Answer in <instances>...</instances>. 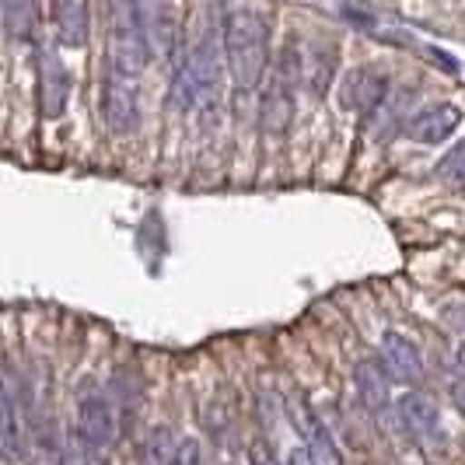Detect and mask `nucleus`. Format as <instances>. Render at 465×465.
<instances>
[{"label":"nucleus","mask_w":465,"mask_h":465,"mask_svg":"<svg viewBox=\"0 0 465 465\" xmlns=\"http://www.w3.org/2000/svg\"><path fill=\"white\" fill-rule=\"evenodd\" d=\"M221 46H224L234 92H256L262 84V74L270 67V25H266V18L249 11V7L232 11L221 25Z\"/></svg>","instance_id":"f257e3e1"},{"label":"nucleus","mask_w":465,"mask_h":465,"mask_svg":"<svg viewBox=\"0 0 465 465\" xmlns=\"http://www.w3.org/2000/svg\"><path fill=\"white\" fill-rule=\"evenodd\" d=\"M151 56L147 18L140 11V0H109V67L119 77L140 81Z\"/></svg>","instance_id":"f03ea898"},{"label":"nucleus","mask_w":465,"mask_h":465,"mask_svg":"<svg viewBox=\"0 0 465 465\" xmlns=\"http://www.w3.org/2000/svg\"><path fill=\"white\" fill-rule=\"evenodd\" d=\"M183 70L189 74V84L200 105H210V98L217 92V77H221V28L207 25L203 35L193 43L189 56L183 60Z\"/></svg>","instance_id":"7ed1b4c3"},{"label":"nucleus","mask_w":465,"mask_h":465,"mask_svg":"<svg viewBox=\"0 0 465 465\" xmlns=\"http://www.w3.org/2000/svg\"><path fill=\"white\" fill-rule=\"evenodd\" d=\"M137 81L119 77L105 70V92H102V119L113 134H130L137 126Z\"/></svg>","instance_id":"20e7f679"},{"label":"nucleus","mask_w":465,"mask_h":465,"mask_svg":"<svg viewBox=\"0 0 465 465\" xmlns=\"http://www.w3.org/2000/svg\"><path fill=\"white\" fill-rule=\"evenodd\" d=\"M77 434H81V444L92 459H102L109 455L113 448V438H116V423H113V410L105 399H84L81 410H77Z\"/></svg>","instance_id":"39448f33"},{"label":"nucleus","mask_w":465,"mask_h":465,"mask_svg":"<svg viewBox=\"0 0 465 465\" xmlns=\"http://www.w3.org/2000/svg\"><path fill=\"white\" fill-rule=\"evenodd\" d=\"M70 98V74L53 49H39V113L43 119H60Z\"/></svg>","instance_id":"423d86ee"},{"label":"nucleus","mask_w":465,"mask_h":465,"mask_svg":"<svg viewBox=\"0 0 465 465\" xmlns=\"http://www.w3.org/2000/svg\"><path fill=\"white\" fill-rule=\"evenodd\" d=\"M381 364H385V371L392 381H402V385H417L423 381V357H420V350L406 340V336H399V332H389L385 340H381Z\"/></svg>","instance_id":"0eeeda50"},{"label":"nucleus","mask_w":465,"mask_h":465,"mask_svg":"<svg viewBox=\"0 0 465 465\" xmlns=\"http://www.w3.org/2000/svg\"><path fill=\"white\" fill-rule=\"evenodd\" d=\"M385 92H389V81L378 74V70H353L347 81H343V105L347 109H357L361 116H371L374 109L385 102Z\"/></svg>","instance_id":"6e6552de"},{"label":"nucleus","mask_w":465,"mask_h":465,"mask_svg":"<svg viewBox=\"0 0 465 465\" xmlns=\"http://www.w3.org/2000/svg\"><path fill=\"white\" fill-rule=\"evenodd\" d=\"M53 7V25H56V39L70 49H81L88 43L92 32V11L88 0H49Z\"/></svg>","instance_id":"1a4fd4ad"},{"label":"nucleus","mask_w":465,"mask_h":465,"mask_svg":"<svg viewBox=\"0 0 465 465\" xmlns=\"http://www.w3.org/2000/svg\"><path fill=\"white\" fill-rule=\"evenodd\" d=\"M399 417L406 423V430L417 438V441H430L438 434V423H441V413H438V402L423 392H406L399 399Z\"/></svg>","instance_id":"9d476101"},{"label":"nucleus","mask_w":465,"mask_h":465,"mask_svg":"<svg viewBox=\"0 0 465 465\" xmlns=\"http://www.w3.org/2000/svg\"><path fill=\"white\" fill-rule=\"evenodd\" d=\"M294 423H298V430L304 434V451L312 455V462L315 465H343L340 451H336V444H332V438H329V430L315 420V413H312L308 406H298V410H294Z\"/></svg>","instance_id":"9b49d317"},{"label":"nucleus","mask_w":465,"mask_h":465,"mask_svg":"<svg viewBox=\"0 0 465 465\" xmlns=\"http://www.w3.org/2000/svg\"><path fill=\"white\" fill-rule=\"evenodd\" d=\"M459 123H462V113L455 105H434L410 123V137L417 143H441L444 137H451Z\"/></svg>","instance_id":"f8f14e48"},{"label":"nucleus","mask_w":465,"mask_h":465,"mask_svg":"<svg viewBox=\"0 0 465 465\" xmlns=\"http://www.w3.org/2000/svg\"><path fill=\"white\" fill-rule=\"evenodd\" d=\"M336 70V46L329 43H312L302 53V84H308L315 94H326L329 81Z\"/></svg>","instance_id":"ddd939ff"},{"label":"nucleus","mask_w":465,"mask_h":465,"mask_svg":"<svg viewBox=\"0 0 465 465\" xmlns=\"http://www.w3.org/2000/svg\"><path fill=\"white\" fill-rule=\"evenodd\" d=\"M357 392L371 413H381L389 406V371L381 361H364L357 364Z\"/></svg>","instance_id":"4468645a"},{"label":"nucleus","mask_w":465,"mask_h":465,"mask_svg":"<svg viewBox=\"0 0 465 465\" xmlns=\"http://www.w3.org/2000/svg\"><path fill=\"white\" fill-rule=\"evenodd\" d=\"M35 22H39V7H35V0H4L0 28H4L15 43H28V39L35 35Z\"/></svg>","instance_id":"2eb2a0df"},{"label":"nucleus","mask_w":465,"mask_h":465,"mask_svg":"<svg viewBox=\"0 0 465 465\" xmlns=\"http://www.w3.org/2000/svg\"><path fill=\"white\" fill-rule=\"evenodd\" d=\"M0 459L4 462L22 459V427H18V413H15V402L7 396L4 381H0Z\"/></svg>","instance_id":"dca6fc26"},{"label":"nucleus","mask_w":465,"mask_h":465,"mask_svg":"<svg viewBox=\"0 0 465 465\" xmlns=\"http://www.w3.org/2000/svg\"><path fill=\"white\" fill-rule=\"evenodd\" d=\"M438 179L441 183H451V186H465V140H459L441 162H438Z\"/></svg>","instance_id":"f3484780"},{"label":"nucleus","mask_w":465,"mask_h":465,"mask_svg":"<svg viewBox=\"0 0 465 465\" xmlns=\"http://www.w3.org/2000/svg\"><path fill=\"white\" fill-rule=\"evenodd\" d=\"M175 451L179 448H172V434L158 427L151 434V444H147V465H175Z\"/></svg>","instance_id":"a211bd4d"},{"label":"nucleus","mask_w":465,"mask_h":465,"mask_svg":"<svg viewBox=\"0 0 465 465\" xmlns=\"http://www.w3.org/2000/svg\"><path fill=\"white\" fill-rule=\"evenodd\" d=\"M175 465H207V462H203V451H200V444L193 441V438L179 444V451H175Z\"/></svg>","instance_id":"6ab92c4d"},{"label":"nucleus","mask_w":465,"mask_h":465,"mask_svg":"<svg viewBox=\"0 0 465 465\" xmlns=\"http://www.w3.org/2000/svg\"><path fill=\"white\" fill-rule=\"evenodd\" d=\"M249 462L252 465H277V455L270 451V444L266 441H256L252 444V451H249Z\"/></svg>","instance_id":"aec40b11"},{"label":"nucleus","mask_w":465,"mask_h":465,"mask_svg":"<svg viewBox=\"0 0 465 465\" xmlns=\"http://www.w3.org/2000/svg\"><path fill=\"white\" fill-rule=\"evenodd\" d=\"M451 399H455V406L462 410V417H465V381H455V385H451Z\"/></svg>","instance_id":"412c9836"},{"label":"nucleus","mask_w":465,"mask_h":465,"mask_svg":"<svg viewBox=\"0 0 465 465\" xmlns=\"http://www.w3.org/2000/svg\"><path fill=\"white\" fill-rule=\"evenodd\" d=\"M287 465H315V462H312V455H308L304 448H298V451L291 455V462H287Z\"/></svg>","instance_id":"4be33fe9"},{"label":"nucleus","mask_w":465,"mask_h":465,"mask_svg":"<svg viewBox=\"0 0 465 465\" xmlns=\"http://www.w3.org/2000/svg\"><path fill=\"white\" fill-rule=\"evenodd\" d=\"M455 364H459V371L465 374V343L459 347V353H455Z\"/></svg>","instance_id":"5701e85b"},{"label":"nucleus","mask_w":465,"mask_h":465,"mask_svg":"<svg viewBox=\"0 0 465 465\" xmlns=\"http://www.w3.org/2000/svg\"><path fill=\"white\" fill-rule=\"evenodd\" d=\"M0 15H4V0H0Z\"/></svg>","instance_id":"b1692460"}]
</instances>
